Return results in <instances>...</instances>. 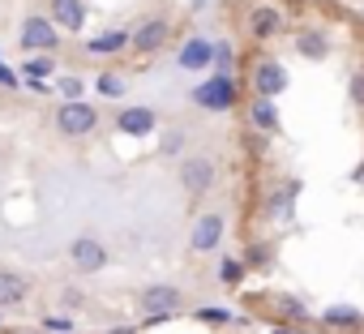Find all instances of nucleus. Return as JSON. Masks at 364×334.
<instances>
[{
  "instance_id": "obj_1",
  "label": "nucleus",
  "mask_w": 364,
  "mask_h": 334,
  "mask_svg": "<svg viewBox=\"0 0 364 334\" xmlns=\"http://www.w3.org/2000/svg\"><path fill=\"white\" fill-rule=\"evenodd\" d=\"M180 308H185V287H176V283H146L137 291V313L146 321H167Z\"/></svg>"
},
{
  "instance_id": "obj_2",
  "label": "nucleus",
  "mask_w": 364,
  "mask_h": 334,
  "mask_svg": "<svg viewBox=\"0 0 364 334\" xmlns=\"http://www.w3.org/2000/svg\"><path fill=\"white\" fill-rule=\"evenodd\" d=\"M171 35H176L171 18L150 14V18H141V22L129 31V52H133V56H159V52L171 43Z\"/></svg>"
},
{
  "instance_id": "obj_3",
  "label": "nucleus",
  "mask_w": 364,
  "mask_h": 334,
  "mask_svg": "<svg viewBox=\"0 0 364 334\" xmlns=\"http://www.w3.org/2000/svg\"><path fill=\"white\" fill-rule=\"evenodd\" d=\"M180 189H185L189 198H206L215 185H219V163L210 154H185L180 158Z\"/></svg>"
},
{
  "instance_id": "obj_4",
  "label": "nucleus",
  "mask_w": 364,
  "mask_h": 334,
  "mask_svg": "<svg viewBox=\"0 0 364 334\" xmlns=\"http://www.w3.org/2000/svg\"><path fill=\"white\" fill-rule=\"evenodd\" d=\"M236 99H240V90H236L232 73H210L206 82H198V86H193V103H198V107H206V112H232V107H236Z\"/></svg>"
},
{
  "instance_id": "obj_5",
  "label": "nucleus",
  "mask_w": 364,
  "mask_h": 334,
  "mask_svg": "<svg viewBox=\"0 0 364 334\" xmlns=\"http://www.w3.org/2000/svg\"><path fill=\"white\" fill-rule=\"evenodd\" d=\"M52 124H56L60 137H90V133L99 129V112H95L86 99H73V103H60V107H56Z\"/></svg>"
},
{
  "instance_id": "obj_6",
  "label": "nucleus",
  "mask_w": 364,
  "mask_h": 334,
  "mask_svg": "<svg viewBox=\"0 0 364 334\" xmlns=\"http://www.w3.org/2000/svg\"><path fill=\"white\" fill-rule=\"evenodd\" d=\"M18 43L31 52V56H52L60 48V31L48 22V14H31L18 31Z\"/></svg>"
},
{
  "instance_id": "obj_7",
  "label": "nucleus",
  "mask_w": 364,
  "mask_h": 334,
  "mask_svg": "<svg viewBox=\"0 0 364 334\" xmlns=\"http://www.w3.org/2000/svg\"><path fill=\"white\" fill-rule=\"evenodd\" d=\"M287 69L274 60V56H257L253 60V69H249V86H253V95L257 99H279L283 90H287Z\"/></svg>"
},
{
  "instance_id": "obj_8",
  "label": "nucleus",
  "mask_w": 364,
  "mask_h": 334,
  "mask_svg": "<svg viewBox=\"0 0 364 334\" xmlns=\"http://www.w3.org/2000/svg\"><path fill=\"white\" fill-rule=\"evenodd\" d=\"M223 232H228V215H223V210L198 215V223H193V232H189V253H198V257L215 253V249L223 244Z\"/></svg>"
},
{
  "instance_id": "obj_9",
  "label": "nucleus",
  "mask_w": 364,
  "mask_h": 334,
  "mask_svg": "<svg viewBox=\"0 0 364 334\" xmlns=\"http://www.w3.org/2000/svg\"><path fill=\"white\" fill-rule=\"evenodd\" d=\"M107 244L99 240V236H73L69 240V266L77 270V274H99L103 266H107Z\"/></svg>"
},
{
  "instance_id": "obj_10",
  "label": "nucleus",
  "mask_w": 364,
  "mask_h": 334,
  "mask_svg": "<svg viewBox=\"0 0 364 334\" xmlns=\"http://www.w3.org/2000/svg\"><path fill=\"white\" fill-rule=\"evenodd\" d=\"M245 26H249V35H253L257 43H270V39L283 31V9L270 5V0H257V5L249 9V18H245Z\"/></svg>"
},
{
  "instance_id": "obj_11",
  "label": "nucleus",
  "mask_w": 364,
  "mask_h": 334,
  "mask_svg": "<svg viewBox=\"0 0 364 334\" xmlns=\"http://www.w3.org/2000/svg\"><path fill=\"white\" fill-rule=\"evenodd\" d=\"M296 52L304 56V60H313V65H321V60H330V31L326 26H300L296 31Z\"/></svg>"
},
{
  "instance_id": "obj_12",
  "label": "nucleus",
  "mask_w": 364,
  "mask_h": 334,
  "mask_svg": "<svg viewBox=\"0 0 364 334\" xmlns=\"http://www.w3.org/2000/svg\"><path fill=\"white\" fill-rule=\"evenodd\" d=\"M26 296H31V274H22L14 266H0V313L18 308Z\"/></svg>"
},
{
  "instance_id": "obj_13",
  "label": "nucleus",
  "mask_w": 364,
  "mask_h": 334,
  "mask_svg": "<svg viewBox=\"0 0 364 334\" xmlns=\"http://www.w3.org/2000/svg\"><path fill=\"white\" fill-rule=\"evenodd\" d=\"M48 9H52V14H48V22H52L56 31L77 35V31L86 26V5H82V0H52Z\"/></svg>"
},
{
  "instance_id": "obj_14",
  "label": "nucleus",
  "mask_w": 364,
  "mask_h": 334,
  "mask_svg": "<svg viewBox=\"0 0 364 334\" xmlns=\"http://www.w3.org/2000/svg\"><path fill=\"white\" fill-rule=\"evenodd\" d=\"M296 193H300V181H279V185L270 189V198H266V219L287 223L291 210H296Z\"/></svg>"
},
{
  "instance_id": "obj_15",
  "label": "nucleus",
  "mask_w": 364,
  "mask_h": 334,
  "mask_svg": "<svg viewBox=\"0 0 364 334\" xmlns=\"http://www.w3.org/2000/svg\"><path fill=\"white\" fill-rule=\"evenodd\" d=\"M154 124H159L154 107H124V112L116 116V129H120L124 137H146V133H154Z\"/></svg>"
},
{
  "instance_id": "obj_16",
  "label": "nucleus",
  "mask_w": 364,
  "mask_h": 334,
  "mask_svg": "<svg viewBox=\"0 0 364 334\" xmlns=\"http://www.w3.org/2000/svg\"><path fill=\"white\" fill-rule=\"evenodd\" d=\"M249 124L257 133H279V103L274 99H253L249 103Z\"/></svg>"
},
{
  "instance_id": "obj_17",
  "label": "nucleus",
  "mask_w": 364,
  "mask_h": 334,
  "mask_svg": "<svg viewBox=\"0 0 364 334\" xmlns=\"http://www.w3.org/2000/svg\"><path fill=\"white\" fill-rule=\"evenodd\" d=\"M86 52L90 56H120V52H129V31H103V35H95L86 43Z\"/></svg>"
},
{
  "instance_id": "obj_18",
  "label": "nucleus",
  "mask_w": 364,
  "mask_h": 334,
  "mask_svg": "<svg viewBox=\"0 0 364 334\" xmlns=\"http://www.w3.org/2000/svg\"><path fill=\"white\" fill-rule=\"evenodd\" d=\"M321 321H326L330 330H360V325H364V313H360L355 304H330V308L321 313Z\"/></svg>"
},
{
  "instance_id": "obj_19",
  "label": "nucleus",
  "mask_w": 364,
  "mask_h": 334,
  "mask_svg": "<svg viewBox=\"0 0 364 334\" xmlns=\"http://www.w3.org/2000/svg\"><path fill=\"white\" fill-rule=\"evenodd\" d=\"M210 65H215V43L189 39L185 52H180V69H210Z\"/></svg>"
},
{
  "instance_id": "obj_20",
  "label": "nucleus",
  "mask_w": 364,
  "mask_h": 334,
  "mask_svg": "<svg viewBox=\"0 0 364 334\" xmlns=\"http://www.w3.org/2000/svg\"><path fill=\"white\" fill-rule=\"evenodd\" d=\"M52 73H56V60H52V56H31V60L22 65L26 86H43V77H52Z\"/></svg>"
},
{
  "instance_id": "obj_21",
  "label": "nucleus",
  "mask_w": 364,
  "mask_h": 334,
  "mask_svg": "<svg viewBox=\"0 0 364 334\" xmlns=\"http://www.w3.org/2000/svg\"><path fill=\"white\" fill-rule=\"evenodd\" d=\"M270 304H274V313H279L283 321H291V325H300V321H309V308H304V304H300L296 296H274Z\"/></svg>"
},
{
  "instance_id": "obj_22",
  "label": "nucleus",
  "mask_w": 364,
  "mask_h": 334,
  "mask_svg": "<svg viewBox=\"0 0 364 334\" xmlns=\"http://www.w3.org/2000/svg\"><path fill=\"white\" fill-rule=\"evenodd\" d=\"M124 90H129L124 73H99L95 77V95H103V99H124Z\"/></svg>"
},
{
  "instance_id": "obj_23",
  "label": "nucleus",
  "mask_w": 364,
  "mask_h": 334,
  "mask_svg": "<svg viewBox=\"0 0 364 334\" xmlns=\"http://www.w3.org/2000/svg\"><path fill=\"white\" fill-rule=\"evenodd\" d=\"M202 325H210V330H223V325H232L236 317H232V308H223V304H202L198 313H193Z\"/></svg>"
},
{
  "instance_id": "obj_24",
  "label": "nucleus",
  "mask_w": 364,
  "mask_h": 334,
  "mask_svg": "<svg viewBox=\"0 0 364 334\" xmlns=\"http://www.w3.org/2000/svg\"><path fill=\"white\" fill-rule=\"evenodd\" d=\"M39 330H43V334H77V321H73L69 313H52V317H43Z\"/></svg>"
},
{
  "instance_id": "obj_25",
  "label": "nucleus",
  "mask_w": 364,
  "mask_h": 334,
  "mask_svg": "<svg viewBox=\"0 0 364 334\" xmlns=\"http://www.w3.org/2000/svg\"><path fill=\"white\" fill-rule=\"evenodd\" d=\"M185 137H189L185 129H167V133H163V146H159V150H163L167 158H176V154H185Z\"/></svg>"
},
{
  "instance_id": "obj_26",
  "label": "nucleus",
  "mask_w": 364,
  "mask_h": 334,
  "mask_svg": "<svg viewBox=\"0 0 364 334\" xmlns=\"http://www.w3.org/2000/svg\"><path fill=\"white\" fill-rule=\"evenodd\" d=\"M219 279H223L228 287H240V283H245V262H236V257H223V266H219Z\"/></svg>"
},
{
  "instance_id": "obj_27",
  "label": "nucleus",
  "mask_w": 364,
  "mask_h": 334,
  "mask_svg": "<svg viewBox=\"0 0 364 334\" xmlns=\"http://www.w3.org/2000/svg\"><path fill=\"white\" fill-rule=\"evenodd\" d=\"M347 95H351V103L364 112V69H355V73L347 77Z\"/></svg>"
},
{
  "instance_id": "obj_28",
  "label": "nucleus",
  "mask_w": 364,
  "mask_h": 334,
  "mask_svg": "<svg viewBox=\"0 0 364 334\" xmlns=\"http://www.w3.org/2000/svg\"><path fill=\"white\" fill-rule=\"evenodd\" d=\"M56 90L65 95V103H73V99H82V82H77V77H56Z\"/></svg>"
},
{
  "instance_id": "obj_29",
  "label": "nucleus",
  "mask_w": 364,
  "mask_h": 334,
  "mask_svg": "<svg viewBox=\"0 0 364 334\" xmlns=\"http://www.w3.org/2000/svg\"><path fill=\"white\" fill-rule=\"evenodd\" d=\"M0 86H5V90H18V86H22V73H14V69L0 65Z\"/></svg>"
},
{
  "instance_id": "obj_30",
  "label": "nucleus",
  "mask_w": 364,
  "mask_h": 334,
  "mask_svg": "<svg viewBox=\"0 0 364 334\" xmlns=\"http://www.w3.org/2000/svg\"><path fill=\"white\" fill-rule=\"evenodd\" d=\"M60 304H65V308H77V304H82V291H77V287H65V291H60Z\"/></svg>"
},
{
  "instance_id": "obj_31",
  "label": "nucleus",
  "mask_w": 364,
  "mask_h": 334,
  "mask_svg": "<svg viewBox=\"0 0 364 334\" xmlns=\"http://www.w3.org/2000/svg\"><path fill=\"white\" fill-rule=\"evenodd\" d=\"M107 334H137V325H112Z\"/></svg>"
},
{
  "instance_id": "obj_32",
  "label": "nucleus",
  "mask_w": 364,
  "mask_h": 334,
  "mask_svg": "<svg viewBox=\"0 0 364 334\" xmlns=\"http://www.w3.org/2000/svg\"><path fill=\"white\" fill-rule=\"evenodd\" d=\"M351 181H355V185H364V163H360V167H355V172H351Z\"/></svg>"
},
{
  "instance_id": "obj_33",
  "label": "nucleus",
  "mask_w": 364,
  "mask_h": 334,
  "mask_svg": "<svg viewBox=\"0 0 364 334\" xmlns=\"http://www.w3.org/2000/svg\"><path fill=\"white\" fill-rule=\"evenodd\" d=\"M26 334H43V330H26Z\"/></svg>"
},
{
  "instance_id": "obj_34",
  "label": "nucleus",
  "mask_w": 364,
  "mask_h": 334,
  "mask_svg": "<svg viewBox=\"0 0 364 334\" xmlns=\"http://www.w3.org/2000/svg\"><path fill=\"white\" fill-rule=\"evenodd\" d=\"M296 334H309V330H296Z\"/></svg>"
},
{
  "instance_id": "obj_35",
  "label": "nucleus",
  "mask_w": 364,
  "mask_h": 334,
  "mask_svg": "<svg viewBox=\"0 0 364 334\" xmlns=\"http://www.w3.org/2000/svg\"><path fill=\"white\" fill-rule=\"evenodd\" d=\"M0 325H5V317H0Z\"/></svg>"
},
{
  "instance_id": "obj_36",
  "label": "nucleus",
  "mask_w": 364,
  "mask_h": 334,
  "mask_svg": "<svg viewBox=\"0 0 364 334\" xmlns=\"http://www.w3.org/2000/svg\"><path fill=\"white\" fill-rule=\"evenodd\" d=\"M0 65H5V60H0Z\"/></svg>"
}]
</instances>
